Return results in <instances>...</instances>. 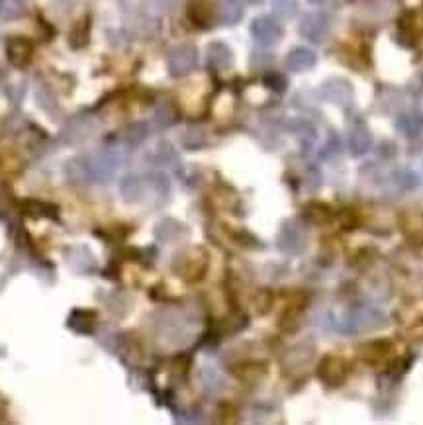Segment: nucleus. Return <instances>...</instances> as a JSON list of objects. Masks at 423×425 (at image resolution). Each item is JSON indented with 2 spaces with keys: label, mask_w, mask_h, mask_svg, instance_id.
<instances>
[{
  "label": "nucleus",
  "mask_w": 423,
  "mask_h": 425,
  "mask_svg": "<svg viewBox=\"0 0 423 425\" xmlns=\"http://www.w3.org/2000/svg\"><path fill=\"white\" fill-rule=\"evenodd\" d=\"M309 2H321V0H309Z\"/></svg>",
  "instance_id": "473e14b6"
},
{
  "label": "nucleus",
  "mask_w": 423,
  "mask_h": 425,
  "mask_svg": "<svg viewBox=\"0 0 423 425\" xmlns=\"http://www.w3.org/2000/svg\"><path fill=\"white\" fill-rule=\"evenodd\" d=\"M339 153H341V142H339V137H337V135H331V137H329V142L324 145V149H321L319 155H321L324 159H333V157H337Z\"/></svg>",
  "instance_id": "c756f323"
},
{
  "label": "nucleus",
  "mask_w": 423,
  "mask_h": 425,
  "mask_svg": "<svg viewBox=\"0 0 423 425\" xmlns=\"http://www.w3.org/2000/svg\"><path fill=\"white\" fill-rule=\"evenodd\" d=\"M22 12H24L22 0H2V4H0V14L4 18H18Z\"/></svg>",
  "instance_id": "c85d7f7f"
},
{
  "label": "nucleus",
  "mask_w": 423,
  "mask_h": 425,
  "mask_svg": "<svg viewBox=\"0 0 423 425\" xmlns=\"http://www.w3.org/2000/svg\"><path fill=\"white\" fill-rule=\"evenodd\" d=\"M316 54L308 49V47H296V49H292L290 54L286 55V69L292 73H304L309 71L314 65H316Z\"/></svg>",
  "instance_id": "9d476101"
},
{
  "label": "nucleus",
  "mask_w": 423,
  "mask_h": 425,
  "mask_svg": "<svg viewBox=\"0 0 423 425\" xmlns=\"http://www.w3.org/2000/svg\"><path fill=\"white\" fill-rule=\"evenodd\" d=\"M87 165L88 177H92L97 183H106L114 177L116 168H118V155L112 151H100L88 159Z\"/></svg>",
  "instance_id": "423d86ee"
},
{
  "label": "nucleus",
  "mask_w": 423,
  "mask_h": 425,
  "mask_svg": "<svg viewBox=\"0 0 423 425\" xmlns=\"http://www.w3.org/2000/svg\"><path fill=\"white\" fill-rule=\"evenodd\" d=\"M386 326V314L379 310L376 306H359L339 324V331L343 333H361V331H372Z\"/></svg>",
  "instance_id": "f257e3e1"
},
{
  "label": "nucleus",
  "mask_w": 423,
  "mask_h": 425,
  "mask_svg": "<svg viewBox=\"0 0 423 425\" xmlns=\"http://www.w3.org/2000/svg\"><path fill=\"white\" fill-rule=\"evenodd\" d=\"M183 145H185L188 151H198L200 147L206 145V132L202 128H188L185 133H183Z\"/></svg>",
  "instance_id": "4be33fe9"
},
{
  "label": "nucleus",
  "mask_w": 423,
  "mask_h": 425,
  "mask_svg": "<svg viewBox=\"0 0 423 425\" xmlns=\"http://www.w3.org/2000/svg\"><path fill=\"white\" fill-rule=\"evenodd\" d=\"M312 359H314V345L312 343H300L286 355V367L300 369V367H306V364L312 363Z\"/></svg>",
  "instance_id": "2eb2a0df"
},
{
  "label": "nucleus",
  "mask_w": 423,
  "mask_h": 425,
  "mask_svg": "<svg viewBox=\"0 0 423 425\" xmlns=\"http://www.w3.org/2000/svg\"><path fill=\"white\" fill-rule=\"evenodd\" d=\"M185 233V226L175 222V220H165V222L159 223L157 230H155V235H157L159 241H175L178 238H183Z\"/></svg>",
  "instance_id": "6ab92c4d"
},
{
  "label": "nucleus",
  "mask_w": 423,
  "mask_h": 425,
  "mask_svg": "<svg viewBox=\"0 0 423 425\" xmlns=\"http://www.w3.org/2000/svg\"><path fill=\"white\" fill-rule=\"evenodd\" d=\"M200 376H202L204 388L208 390L210 394H218V392H221V390L226 388L223 376H221L220 372L216 371L214 367H204L202 372H200Z\"/></svg>",
  "instance_id": "412c9836"
},
{
  "label": "nucleus",
  "mask_w": 423,
  "mask_h": 425,
  "mask_svg": "<svg viewBox=\"0 0 423 425\" xmlns=\"http://www.w3.org/2000/svg\"><path fill=\"white\" fill-rule=\"evenodd\" d=\"M120 190H122V196L128 200V202H135L141 195L140 178L135 177V175H128V177L122 180Z\"/></svg>",
  "instance_id": "5701e85b"
},
{
  "label": "nucleus",
  "mask_w": 423,
  "mask_h": 425,
  "mask_svg": "<svg viewBox=\"0 0 423 425\" xmlns=\"http://www.w3.org/2000/svg\"><path fill=\"white\" fill-rule=\"evenodd\" d=\"M32 57V45L22 37H14L8 44V59L16 67H24Z\"/></svg>",
  "instance_id": "ddd939ff"
},
{
  "label": "nucleus",
  "mask_w": 423,
  "mask_h": 425,
  "mask_svg": "<svg viewBox=\"0 0 423 425\" xmlns=\"http://www.w3.org/2000/svg\"><path fill=\"white\" fill-rule=\"evenodd\" d=\"M300 34L314 44H321L329 34V20L324 12H308L300 20Z\"/></svg>",
  "instance_id": "0eeeda50"
},
{
  "label": "nucleus",
  "mask_w": 423,
  "mask_h": 425,
  "mask_svg": "<svg viewBox=\"0 0 423 425\" xmlns=\"http://www.w3.org/2000/svg\"><path fill=\"white\" fill-rule=\"evenodd\" d=\"M390 347H392V343L386 339H376V341H369V343L359 347V351H361V357L364 361L372 363V361H379L384 355L390 353Z\"/></svg>",
  "instance_id": "a211bd4d"
},
{
  "label": "nucleus",
  "mask_w": 423,
  "mask_h": 425,
  "mask_svg": "<svg viewBox=\"0 0 423 425\" xmlns=\"http://www.w3.org/2000/svg\"><path fill=\"white\" fill-rule=\"evenodd\" d=\"M347 363H345V359L341 357H337V355H326L319 364H317V378L324 382L326 386H331V388H337V386H341L347 378Z\"/></svg>",
  "instance_id": "20e7f679"
},
{
  "label": "nucleus",
  "mask_w": 423,
  "mask_h": 425,
  "mask_svg": "<svg viewBox=\"0 0 423 425\" xmlns=\"http://www.w3.org/2000/svg\"><path fill=\"white\" fill-rule=\"evenodd\" d=\"M304 218L309 223H317V226H324V223L331 222L333 218V210L329 204L324 202H309L304 206Z\"/></svg>",
  "instance_id": "4468645a"
},
{
  "label": "nucleus",
  "mask_w": 423,
  "mask_h": 425,
  "mask_svg": "<svg viewBox=\"0 0 423 425\" xmlns=\"http://www.w3.org/2000/svg\"><path fill=\"white\" fill-rule=\"evenodd\" d=\"M392 180H394V185H396L400 190H414L415 186H417V183H419L414 171H407V168L396 171V173L392 175Z\"/></svg>",
  "instance_id": "b1692460"
},
{
  "label": "nucleus",
  "mask_w": 423,
  "mask_h": 425,
  "mask_svg": "<svg viewBox=\"0 0 423 425\" xmlns=\"http://www.w3.org/2000/svg\"><path fill=\"white\" fill-rule=\"evenodd\" d=\"M372 147V135L367 125H355L349 133V151L352 157H361Z\"/></svg>",
  "instance_id": "f8f14e48"
},
{
  "label": "nucleus",
  "mask_w": 423,
  "mask_h": 425,
  "mask_svg": "<svg viewBox=\"0 0 423 425\" xmlns=\"http://www.w3.org/2000/svg\"><path fill=\"white\" fill-rule=\"evenodd\" d=\"M296 10H298L296 0H274V14H276L278 18H292V16L296 14Z\"/></svg>",
  "instance_id": "cd10ccee"
},
{
  "label": "nucleus",
  "mask_w": 423,
  "mask_h": 425,
  "mask_svg": "<svg viewBox=\"0 0 423 425\" xmlns=\"http://www.w3.org/2000/svg\"><path fill=\"white\" fill-rule=\"evenodd\" d=\"M278 249L288 255H300L308 247V231L296 220H288L282 223L278 238H276Z\"/></svg>",
  "instance_id": "f03ea898"
},
{
  "label": "nucleus",
  "mask_w": 423,
  "mask_h": 425,
  "mask_svg": "<svg viewBox=\"0 0 423 425\" xmlns=\"http://www.w3.org/2000/svg\"><path fill=\"white\" fill-rule=\"evenodd\" d=\"M188 14H190V18L198 24V26H206L208 24V18L212 16L210 10H206V2L204 0H196L190 10H188Z\"/></svg>",
  "instance_id": "bb28decb"
},
{
  "label": "nucleus",
  "mask_w": 423,
  "mask_h": 425,
  "mask_svg": "<svg viewBox=\"0 0 423 425\" xmlns=\"http://www.w3.org/2000/svg\"><path fill=\"white\" fill-rule=\"evenodd\" d=\"M243 18V4L241 0H221L220 20L226 26H233Z\"/></svg>",
  "instance_id": "f3484780"
},
{
  "label": "nucleus",
  "mask_w": 423,
  "mask_h": 425,
  "mask_svg": "<svg viewBox=\"0 0 423 425\" xmlns=\"http://www.w3.org/2000/svg\"><path fill=\"white\" fill-rule=\"evenodd\" d=\"M396 125L404 135H412L414 137L422 130V120H419V116H400Z\"/></svg>",
  "instance_id": "393cba45"
},
{
  "label": "nucleus",
  "mask_w": 423,
  "mask_h": 425,
  "mask_svg": "<svg viewBox=\"0 0 423 425\" xmlns=\"http://www.w3.org/2000/svg\"><path fill=\"white\" fill-rule=\"evenodd\" d=\"M206 61H208V65H210L212 69H216V71H226V69L231 67L233 55H231V49H229L228 45L221 44V42H214V44L208 45Z\"/></svg>",
  "instance_id": "9b49d317"
},
{
  "label": "nucleus",
  "mask_w": 423,
  "mask_h": 425,
  "mask_svg": "<svg viewBox=\"0 0 423 425\" xmlns=\"http://www.w3.org/2000/svg\"><path fill=\"white\" fill-rule=\"evenodd\" d=\"M151 186L157 190L159 195H168V178L163 175V173H153L151 175Z\"/></svg>",
  "instance_id": "7c9ffc66"
},
{
  "label": "nucleus",
  "mask_w": 423,
  "mask_h": 425,
  "mask_svg": "<svg viewBox=\"0 0 423 425\" xmlns=\"http://www.w3.org/2000/svg\"><path fill=\"white\" fill-rule=\"evenodd\" d=\"M149 135V130L145 124H133L130 128H125L122 133V142L128 145V147H137L141 143L147 140Z\"/></svg>",
  "instance_id": "aec40b11"
},
{
  "label": "nucleus",
  "mask_w": 423,
  "mask_h": 425,
  "mask_svg": "<svg viewBox=\"0 0 423 425\" xmlns=\"http://www.w3.org/2000/svg\"><path fill=\"white\" fill-rule=\"evenodd\" d=\"M251 34L255 37V42L259 45H274L282 36V27L281 24L276 22L271 16H259V18L253 20L251 24Z\"/></svg>",
  "instance_id": "6e6552de"
},
{
  "label": "nucleus",
  "mask_w": 423,
  "mask_h": 425,
  "mask_svg": "<svg viewBox=\"0 0 423 425\" xmlns=\"http://www.w3.org/2000/svg\"><path fill=\"white\" fill-rule=\"evenodd\" d=\"M198 61V51L194 45H178L168 54V73L173 77H185L192 71Z\"/></svg>",
  "instance_id": "39448f33"
},
{
  "label": "nucleus",
  "mask_w": 423,
  "mask_h": 425,
  "mask_svg": "<svg viewBox=\"0 0 423 425\" xmlns=\"http://www.w3.org/2000/svg\"><path fill=\"white\" fill-rule=\"evenodd\" d=\"M69 263L77 273H88V271H94V266H97V261L87 247L70 249Z\"/></svg>",
  "instance_id": "dca6fc26"
},
{
  "label": "nucleus",
  "mask_w": 423,
  "mask_h": 425,
  "mask_svg": "<svg viewBox=\"0 0 423 425\" xmlns=\"http://www.w3.org/2000/svg\"><path fill=\"white\" fill-rule=\"evenodd\" d=\"M266 82H271L274 90H284V89H286V80H284V77H282V75H271V77L266 79Z\"/></svg>",
  "instance_id": "2f4dec72"
},
{
  "label": "nucleus",
  "mask_w": 423,
  "mask_h": 425,
  "mask_svg": "<svg viewBox=\"0 0 423 425\" xmlns=\"http://www.w3.org/2000/svg\"><path fill=\"white\" fill-rule=\"evenodd\" d=\"M319 97L331 102L335 106H345L349 104L352 98L351 85L343 79H331L324 82V87L319 89Z\"/></svg>",
  "instance_id": "1a4fd4ad"
},
{
  "label": "nucleus",
  "mask_w": 423,
  "mask_h": 425,
  "mask_svg": "<svg viewBox=\"0 0 423 425\" xmlns=\"http://www.w3.org/2000/svg\"><path fill=\"white\" fill-rule=\"evenodd\" d=\"M175 120H176V114L171 104H161V106L155 110V116H153V122H155V125H159L161 130L175 124Z\"/></svg>",
  "instance_id": "a878e982"
},
{
  "label": "nucleus",
  "mask_w": 423,
  "mask_h": 425,
  "mask_svg": "<svg viewBox=\"0 0 423 425\" xmlns=\"http://www.w3.org/2000/svg\"><path fill=\"white\" fill-rule=\"evenodd\" d=\"M206 266H208V255L202 249H192V251H186L176 259L173 269L186 281H198L204 276Z\"/></svg>",
  "instance_id": "7ed1b4c3"
}]
</instances>
